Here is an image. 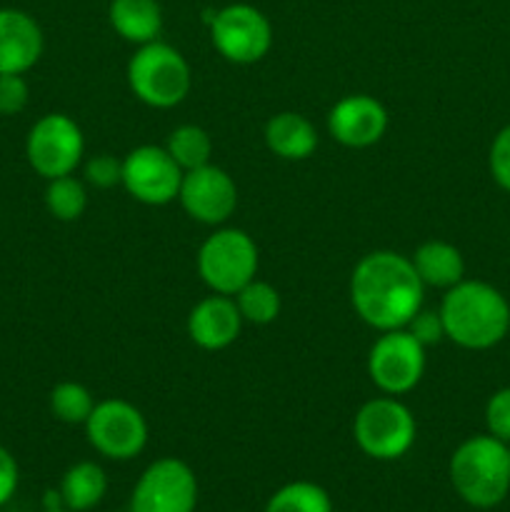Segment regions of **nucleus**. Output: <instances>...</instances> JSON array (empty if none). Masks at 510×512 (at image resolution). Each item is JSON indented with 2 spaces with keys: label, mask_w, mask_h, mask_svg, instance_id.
<instances>
[{
  "label": "nucleus",
  "mask_w": 510,
  "mask_h": 512,
  "mask_svg": "<svg viewBox=\"0 0 510 512\" xmlns=\"http://www.w3.org/2000/svg\"><path fill=\"white\" fill-rule=\"evenodd\" d=\"M83 150V130L73 118L63 113L43 115L30 128L28 140H25V155H28L30 168L48 180L73 175L83 158Z\"/></svg>",
  "instance_id": "0eeeda50"
},
{
  "label": "nucleus",
  "mask_w": 510,
  "mask_h": 512,
  "mask_svg": "<svg viewBox=\"0 0 510 512\" xmlns=\"http://www.w3.org/2000/svg\"><path fill=\"white\" fill-rule=\"evenodd\" d=\"M183 168L165 148L140 145L123 160V185L135 200L145 205H165L178 198Z\"/></svg>",
  "instance_id": "f8f14e48"
},
{
  "label": "nucleus",
  "mask_w": 510,
  "mask_h": 512,
  "mask_svg": "<svg viewBox=\"0 0 510 512\" xmlns=\"http://www.w3.org/2000/svg\"><path fill=\"white\" fill-rule=\"evenodd\" d=\"M445 338L460 348L485 350L505 338L510 328V305L493 285L460 280L448 288L440 305Z\"/></svg>",
  "instance_id": "f03ea898"
},
{
  "label": "nucleus",
  "mask_w": 510,
  "mask_h": 512,
  "mask_svg": "<svg viewBox=\"0 0 510 512\" xmlns=\"http://www.w3.org/2000/svg\"><path fill=\"white\" fill-rule=\"evenodd\" d=\"M415 270L420 280L433 288H453L463 280L465 263L463 255L455 245L443 243V240H428L415 250L413 258Z\"/></svg>",
  "instance_id": "6ab92c4d"
},
{
  "label": "nucleus",
  "mask_w": 510,
  "mask_h": 512,
  "mask_svg": "<svg viewBox=\"0 0 510 512\" xmlns=\"http://www.w3.org/2000/svg\"><path fill=\"white\" fill-rule=\"evenodd\" d=\"M490 173L495 183L510 193V125L500 130L490 148Z\"/></svg>",
  "instance_id": "c756f323"
},
{
  "label": "nucleus",
  "mask_w": 510,
  "mask_h": 512,
  "mask_svg": "<svg viewBox=\"0 0 510 512\" xmlns=\"http://www.w3.org/2000/svg\"><path fill=\"white\" fill-rule=\"evenodd\" d=\"M85 180L95 188H113L123 183V163L115 160L113 155H95L85 165Z\"/></svg>",
  "instance_id": "bb28decb"
},
{
  "label": "nucleus",
  "mask_w": 510,
  "mask_h": 512,
  "mask_svg": "<svg viewBox=\"0 0 510 512\" xmlns=\"http://www.w3.org/2000/svg\"><path fill=\"white\" fill-rule=\"evenodd\" d=\"M485 423H488V430L493 438L510 443V388L498 390V393L488 400Z\"/></svg>",
  "instance_id": "a878e982"
},
{
  "label": "nucleus",
  "mask_w": 510,
  "mask_h": 512,
  "mask_svg": "<svg viewBox=\"0 0 510 512\" xmlns=\"http://www.w3.org/2000/svg\"><path fill=\"white\" fill-rule=\"evenodd\" d=\"M105 490H108V478H105L103 468L90 463V460L73 465L63 475V483H60V495H63L65 508L70 512L95 508L103 500Z\"/></svg>",
  "instance_id": "aec40b11"
},
{
  "label": "nucleus",
  "mask_w": 510,
  "mask_h": 512,
  "mask_svg": "<svg viewBox=\"0 0 510 512\" xmlns=\"http://www.w3.org/2000/svg\"><path fill=\"white\" fill-rule=\"evenodd\" d=\"M405 330H408V333L413 335V338L418 340V343L423 345V348L440 343V340L445 338L443 318H440V313H433V310H423V308H420L418 313H415L413 318H410V323L405 325Z\"/></svg>",
  "instance_id": "cd10ccee"
},
{
  "label": "nucleus",
  "mask_w": 510,
  "mask_h": 512,
  "mask_svg": "<svg viewBox=\"0 0 510 512\" xmlns=\"http://www.w3.org/2000/svg\"><path fill=\"white\" fill-rule=\"evenodd\" d=\"M423 288L413 260L393 250L365 255L350 278L353 308L370 328L398 330L423 308Z\"/></svg>",
  "instance_id": "f257e3e1"
},
{
  "label": "nucleus",
  "mask_w": 510,
  "mask_h": 512,
  "mask_svg": "<svg viewBox=\"0 0 510 512\" xmlns=\"http://www.w3.org/2000/svg\"><path fill=\"white\" fill-rule=\"evenodd\" d=\"M90 445L110 460H130L148 443V423L135 405L125 400H103L85 420Z\"/></svg>",
  "instance_id": "1a4fd4ad"
},
{
  "label": "nucleus",
  "mask_w": 510,
  "mask_h": 512,
  "mask_svg": "<svg viewBox=\"0 0 510 512\" xmlns=\"http://www.w3.org/2000/svg\"><path fill=\"white\" fill-rule=\"evenodd\" d=\"M108 18L115 33L128 43H153L163 30V10L158 0H113Z\"/></svg>",
  "instance_id": "f3484780"
},
{
  "label": "nucleus",
  "mask_w": 510,
  "mask_h": 512,
  "mask_svg": "<svg viewBox=\"0 0 510 512\" xmlns=\"http://www.w3.org/2000/svg\"><path fill=\"white\" fill-rule=\"evenodd\" d=\"M165 150L170 153V158L183 168V173L195 168H203L210 163V155H213V140L198 125H180L170 133L168 145Z\"/></svg>",
  "instance_id": "412c9836"
},
{
  "label": "nucleus",
  "mask_w": 510,
  "mask_h": 512,
  "mask_svg": "<svg viewBox=\"0 0 510 512\" xmlns=\"http://www.w3.org/2000/svg\"><path fill=\"white\" fill-rule=\"evenodd\" d=\"M210 38L225 60L250 65L268 55L273 45V28L258 8L235 3L215 13L210 20Z\"/></svg>",
  "instance_id": "6e6552de"
},
{
  "label": "nucleus",
  "mask_w": 510,
  "mask_h": 512,
  "mask_svg": "<svg viewBox=\"0 0 510 512\" xmlns=\"http://www.w3.org/2000/svg\"><path fill=\"white\" fill-rule=\"evenodd\" d=\"M265 512H333V503L320 485L298 480V483L283 485L268 500Z\"/></svg>",
  "instance_id": "4be33fe9"
},
{
  "label": "nucleus",
  "mask_w": 510,
  "mask_h": 512,
  "mask_svg": "<svg viewBox=\"0 0 510 512\" xmlns=\"http://www.w3.org/2000/svg\"><path fill=\"white\" fill-rule=\"evenodd\" d=\"M45 205H48L50 215L55 220H63V223H73L80 215L85 213V205H88V193H85V185L80 180H75L73 175H63V178L50 180L48 190H45Z\"/></svg>",
  "instance_id": "b1692460"
},
{
  "label": "nucleus",
  "mask_w": 510,
  "mask_h": 512,
  "mask_svg": "<svg viewBox=\"0 0 510 512\" xmlns=\"http://www.w3.org/2000/svg\"><path fill=\"white\" fill-rule=\"evenodd\" d=\"M130 90L153 108H173L190 90V68L183 55L168 43L140 45L128 63Z\"/></svg>",
  "instance_id": "20e7f679"
},
{
  "label": "nucleus",
  "mask_w": 510,
  "mask_h": 512,
  "mask_svg": "<svg viewBox=\"0 0 510 512\" xmlns=\"http://www.w3.org/2000/svg\"><path fill=\"white\" fill-rule=\"evenodd\" d=\"M198 480L190 465L178 458L155 460L130 498V512H195Z\"/></svg>",
  "instance_id": "9d476101"
},
{
  "label": "nucleus",
  "mask_w": 510,
  "mask_h": 512,
  "mask_svg": "<svg viewBox=\"0 0 510 512\" xmlns=\"http://www.w3.org/2000/svg\"><path fill=\"white\" fill-rule=\"evenodd\" d=\"M43 55V30L33 15L0 8V75H23Z\"/></svg>",
  "instance_id": "2eb2a0df"
},
{
  "label": "nucleus",
  "mask_w": 510,
  "mask_h": 512,
  "mask_svg": "<svg viewBox=\"0 0 510 512\" xmlns=\"http://www.w3.org/2000/svg\"><path fill=\"white\" fill-rule=\"evenodd\" d=\"M388 113L383 103L370 95H348L338 100L328 115V130L348 148H368L385 135Z\"/></svg>",
  "instance_id": "4468645a"
},
{
  "label": "nucleus",
  "mask_w": 510,
  "mask_h": 512,
  "mask_svg": "<svg viewBox=\"0 0 510 512\" xmlns=\"http://www.w3.org/2000/svg\"><path fill=\"white\" fill-rule=\"evenodd\" d=\"M45 512H68V510H63V508H60V510H45Z\"/></svg>",
  "instance_id": "473e14b6"
},
{
  "label": "nucleus",
  "mask_w": 510,
  "mask_h": 512,
  "mask_svg": "<svg viewBox=\"0 0 510 512\" xmlns=\"http://www.w3.org/2000/svg\"><path fill=\"white\" fill-rule=\"evenodd\" d=\"M28 105V83L23 75H0V115H18Z\"/></svg>",
  "instance_id": "c85d7f7f"
},
{
  "label": "nucleus",
  "mask_w": 510,
  "mask_h": 512,
  "mask_svg": "<svg viewBox=\"0 0 510 512\" xmlns=\"http://www.w3.org/2000/svg\"><path fill=\"white\" fill-rule=\"evenodd\" d=\"M180 205L193 220L205 225H220L233 215L238 205V188L233 178L218 165H203L183 173L180 183Z\"/></svg>",
  "instance_id": "ddd939ff"
},
{
  "label": "nucleus",
  "mask_w": 510,
  "mask_h": 512,
  "mask_svg": "<svg viewBox=\"0 0 510 512\" xmlns=\"http://www.w3.org/2000/svg\"><path fill=\"white\" fill-rule=\"evenodd\" d=\"M198 273L218 295H235L258 273V245L245 230H218L200 248Z\"/></svg>",
  "instance_id": "39448f33"
},
{
  "label": "nucleus",
  "mask_w": 510,
  "mask_h": 512,
  "mask_svg": "<svg viewBox=\"0 0 510 512\" xmlns=\"http://www.w3.org/2000/svg\"><path fill=\"white\" fill-rule=\"evenodd\" d=\"M18 463H15L13 455L0 445V508L8 503L15 495V488H18Z\"/></svg>",
  "instance_id": "7c9ffc66"
},
{
  "label": "nucleus",
  "mask_w": 510,
  "mask_h": 512,
  "mask_svg": "<svg viewBox=\"0 0 510 512\" xmlns=\"http://www.w3.org/2000/svg\"><path fill=\"white\" fill-rule=\"evenodd\" d=\"M43 505H45V510H60L63 508V495H60V490L58 493H55V490H48V493H45V498H43Z\"/></svg>",
  "instance_id": "2f4dec72"
},
{
  "label": "nucleus",
  "mask_w": 510,
  "mask_h": 512,
  "mask_svg": "<svg viewBox=\"0 0 510 512\" xmlns=\"http://www.w3.org/2000/svg\"><path fill=\"white\" fill-rule=\"evenodd\" d=\"M235 305H238L243 320L255 325H268L280 315L278 290L270 283L255 278L235 293Z\"/></svg>",
  "instance_id": "5701e85b"
},
{
  "label": "nucleus",
  "mask_w": 510,
  "mask_h": 512,
  "mask_svg": "<svg viewBox=\"0 0 510 512\" xmlns=\"http://www.w3.org/2000/svg\"><path fill=\"white\" fill-rule=\"evenodd\" d=\"M425 370V348L405 328L385 330L368 355L370 380L383 393L400 395L420 383Z\"/></svg>",
  "instance_id": "9b49d317"
},
{
  "label": "nucleus",
  "mask_w": 510,
  "mask_h": 512,
  "mask_svg": "<svg viewBox=\"0 0 510 512\" xmlns=\"http://www.w3.org/2000/svg\"><path fill=\"white\" fill-rule=\"evenodd\" d=\"M243 315L228 295L205 298L190 310L188 335L203 350H223L240 335Z\"/></svg>",
  "instance_id": "dca6fc26"
},
{
  "label": "nucleus",
  "mask_w": 510,
  "mask_h": 512,
  "mask_svg": "<svg viewBox=\"0 0 510 512\" xmlns=\"http://www.w3.org/2000/svg\"><path fill=\"white\" fill-rule=\"evenodd\" d=\"M95 403L93 395L80 383H60L50 393V410L58 420L68 425H80L90 418Z\"/></svg>",
  "instance_id": "393cba45"
},
{
  "label": "nucleus",
  "mask_w": 510,
  "mask_h": 512,
  "mask_svg": "<svg viewBox=\"0 0 510 512\" xmlns=\"http://www.w3.org/2000/svg\"><path fill=\"white\" fill-rule=\"evenodd\" d=\"M265 143L285 160H305L318 148L313 123L298 113H278L265 125Z\"/></svg>",
  "instance_id": "a211bd4d"
},
{
  "label": "nucleus",
  "mask_w": 510,
  "mask_h": 512,
  "mask_svg": "<svg viewBox=\"0 0 510 512\" xmlns=\"http://www.w3.org/2000/svg\"><path fill=\"white\" fill-rule=\"evenodd\" d=\"M450 483L468 505L495 508L510 493V448L493 435L465 440L450 458Z\"/></svg>",
  "instance_id": "7ed1b4c3"
},
{
  "label": "nucleus",
  "mask_w": 510,
  "mask_h": 512,
  "mask_svg": "<svg viewBox=\"0 0 510 512\" xmlns=\"http://www.w3.org/2000/svg\"><path fill=\"white\" fill-rule=\"evenodd\" d=\"M353 435L358 448L370 458H403L415 443V418L400 400L375 398L355 415Z\"/></svg>",
  "instance_id": "423d86ee"
}]
</instances>
